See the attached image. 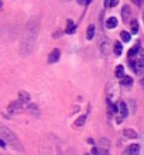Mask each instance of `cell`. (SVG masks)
Returning <instances> with one entry per match:
<instances>
[{"label": "cell", "instance_id": "cell-1", "mask_svg": "<svg viewBox=\"0 0 144 155\" xmlns=\"http://www.w3.org/2000/svg\"><path fill=\"white\" fill-rule=\"evenodd\" d=\"M0 138L3 140L6 144H10V145H12L14 150H17V151H20V152L24 151V148H23L21 143L18 141V138L16 137V134H14L10 128L3 126V124H0Z\"/></svg>", "mask_w": 144, "mask_h": 155}, {"label": "cell", "instance_id": "cell-2", "mask_svg": "<svg viewBox=\"0 0 144 155\" xmlns=\"http://www.w3.org/2000/svg\"><path fill=\"white\" fill-rule=\"evenodd\" d=\"M24 110V107H23V103L18 100V102H13L10 103V106H8V111L10 113H20V111Z\"/></svg>", "mask_w": 144, "mask_h": 155}, {"label": "cell", "instance_id": "cell-3", "mask_svg": "<svg viewBox=\"0 0 144 155\" xmlns=\"http://www.w3.org/2000/svg\"><path fill=\"white\" fill-rule=\"evenodd\" d=\"M59 55H61V52H59V49L55 48L52 51V52L49 54V57H48V62L49 64H54V62H57L58 59H59Z\"/></svg>", "mask_w": 144, "mask_h": 155}, {"label": "cell", "instance_id": "cell-4", "mask_svg": "<svg viewBox=\"0 0 144 155\" xmlns=\"http://www.w3.org/2000/svg\"><path fill=\"white\" fill-rule=\"evenodd\" d=\"M127 155H139L140 154V145L139 144H133L130 147L127 148Z\"/></svg>", "mask_w": 144, "mask_h": 155}, {"label": "cell", "instance_id": "cell-5", "mask_svg": "<svg viewBox=\"0 0 144 155\" xmlns=\"http://www.w3.org/2000/svg\"><path fill=\"white\" fill-rule=\"evenodd\" d=\"M116 25H117V18L116 17H109L106 21V28H109V30L116 28Z\"/></svg>", "mask_w": 144, "mask_h": 155}, {"label": "cell", "instance_id": "cell-6", "mask_svg": "<svg viewBox=\"0 0 144 155\" xmlns=\"http://www.w3.org/2000/svg\"><path fill=\"white\" fill-rule=\"evenodd\" d=\"M119 113L120 116H122V120H123L124 117H127V106H126V103H119Z\"/></svg>", "mask_w": 144, "mask_h": 155}, {"label": "cell", "instance_id": "cell-7", "mask_svg": "<svg viewBox=\"0 0 144 155\" xmlns=\"http://www.w3.org/2000/svg\"><path fill=\"white\" fill-rule=\"evenodd\" d=\"M122 17H123V21L127 23L129 17H130V6H124L123 10H122Z\"/></svg>", "mask_w": 144, "mask_h": 155}, {"label": "cell", "instance_id": "cell-8", "mask_svg": "<svg viewBox=\"0 0 144 155\" xmlns=\"http://www.w3.org/2000/svg\"><path fill=\"white\" fill-rule=\"evenodd\" d=\"M18 96H20V102L21 103L30 102V94L27 93V92H24V90H20V92H18Z\"/></svg>", "mask_w": 144, "mask_h": 155}, {"label": "cell", "instance_id": "cell-9", "mask_svg": "<svg viewBox=\"0 0 144 155\" xmlns=\"http://www.w3.org/2000/svg\"><path fill=\"white\" fill-rule=\"evenodd\" d=\"M115 75H116V78H122L124 76V66L123 65H117L116 66V69H115Z\"/></svg>", "mask_w": 144, "mask_h": 155}, {"label": "cell", "instance_id": "cell-10", "mask_svg": "<svg viewBox=\"0 0 144 155\" xmlns=\"http://www.w3.org/2000/svg\"><path fill=\"white\" fill-rule=\"evenodd\" d=\"M93 35H95V25L91 24L89 27H88V31H86V38L88 40H92L93 38Z\"/></svg>", "mask_w": 144, "mask_h": 155}, {"label": "cell", "instance_id": "cell-11", "mask_svg": "<svg viewBox=\"0 0 144 155\" xmlns=\"http://www.w3.org/2000/svg\"><path fill=\"white\" fill-rule=\"evenodd\" d=\"M133 83V79L130 76H123L120 79V85H124V86H130Z\"/></svg>", "mask_w": 144, "mask_h": 155}, {"label": "cell", "instance_id": "cell-12", "mask_svg": "<svg viewBox=\"0 0 144 155\" xmlns=\"http://www.w3.org/2000/svg\"><path fill=\"white\" fill-rule=\"evenodd\" d=\"M124 135H126V137H129V138H136L137 133L134 130H132V128H126V130H124Z\"/></svg>", "mask_w": 144, "mask_h": 155}, {"label": "cell", "instance_id": "cell-13", "mask_svg": "<svg viewBox=\"0 0 144 155\" xmlns=\"http://www.w3.org/2000/svg\"><path fill=\"white\" fill-rule=\"evenodd\" d=\"M85 121H86V116L83 114V116H81V117H78V120L75 121V126L81 127V126H83V124H85Z\"/></svg>", "mask_w": 144, "mask_h": 155}, {"label": "cell", "instance_id": "cell-14", "mask_svg": "<svg viewBox=\"0 0 144 155\" xmlns=\"http://www.w3.org/2000/svg\"><path fill=\"white\" fill-rule=\"evenodd\" d=\"M122 51H123V47H122V44L117 41L115 44V54L116 55H122Z\"/></svg>", "mask_w": 144, "mask_h": 155}, {"label": "cell", "instance_id": "cell-15", "mask_svg": "<svg viewBox=\"0 0 144 155\" xmlns=\"http://www.w3.org/2000/svg\"><path fill=\"white\" fill-rule=\"evenodd\" d=\"M132 33L133 34L139 33V23H137V20H133L132 21Z\"/></svg>", "mask_w": 144, "mask_h": 155}, {"label": "cell", "instance_id": "cell-16", "mask_svg": "<svg viewBox=\"0 0 144 155\" xmlns=\"http://www.w3.org/2000/svg\"><path fill=\"white\" fill-rule=\"evenodd\" d=\"M120 38H122L124 42H129V41H130V34H129L127 31H122V34H120Z\"/></svg>", "mask_w": 144, "mask_h": 155}, {"label": "cell", "instance_id": "cell-17", "mask_svg": "<svg viewBox=\"0 0 144 155\" xmlns=\"http://www.w3.org/2000/svg\"><path fill=\"white\" fill-rule=\"evenodd\" d=\"M105 4H106L107 7H115V6H117V4H119V2H117V0H106V2H105Z\"/></svg>", "mask_w": 144, "mask_h": 155}, {"label": "cell", "instance_id": "cell-18", "mask_svg": "<svg viewBox=\"0 0 144 155\" xmlns=\"http://www.w3.org/2000/svg\"><path fill=\"white\" fill-rule=\"evenodd\" d=\"M75 31V25H74V23L72 21H68V28H66V33H74Z\"/></svg>", "mask_w": 144, "mask_h": 155}, {"label": "cell", "instance_id": "cell-19", "mask_svg": "<svg viewBox=\"0 0 144 155\" xmlns=\"http://www.w3.org/2000/svg\"><path fill=\"white\" fill-rule=\"evenodd\" d=\"M99 154H100V152H99L98 148H96V147L92 148V155H99Z\"/></svg>", "mask_w": 144, "mask_h": 155}, {"label": "cell", "instance_id": "cell-20", "mask_svg": "<svg viewBox=\"0 0 144 155\" xmlns=\"http://www.w3.org/2000/svg\"><path fill=\"white\" fill-rule=\"evenodd\" d=\"M0 147H6V143H4V141H3V140H2V138H0Z\"/></svg>", "mask_w": 144, "mask_h": 155}, {"label": "cell", "instance_id": "cell-21", "mask_svg": "<svg viewBox=\"0 0 144 155\" xmlns=\"http://www.w3.org/2000/svg\"><path fill=\"white\" fill-rule=\"evenodd\" d=\"M140 85H141V89L144 90V79H141V81H140Z\"/></svg>", "mask_w": 144, "mask_h": 155}, {"label": "cell", "instance_id": "cell-22", "mask_svg": "<svg viewBox=\"0 0 144 155\" xmlns=\"http://www.w3.org/2000/svg\"><path fill=\"white\" fill-rule=\"evenodd\" d=\"M2 6H3V3H2V2H0V7H2Z\"/></svg>", "mask_w": 144, "mask_h": 155}, {"label": "cell", "instance_id": "cell-23", "mask_svg": "<svg viewBox=\"0 0 144 155\" xmlns=\"http://www.w3.org/2000/svg\"><path fill=\"white\" fill-rule=\"evenodd\" d=\"M83 155H91V154H88V152H86V154H83Z\"/></svg>", "mask_w": 144, "mask_h": 155}, {"label": "cell", "instance_id": "cell-24", "mask_svg": "<svg viewBox=\"0 0 144 155\" xmlns=\"http://www.w3.org/2000/svg\"><path fill=\"white\" fill-rule=\"evenodd\" d=\"M103 155H107V152H105V154H103Z\"/></svg>", "mask_w": 144, "mask_h": 155}, {"label": "cell", "instance_id": "cell-25", "mask_svg": "<svg viewBox=\"0 0 144 155\" xmlns=\"http://www.w3.org/2000/svg\"><path fill=\"white\" fill-rule=\"evenodd\" d=\"M143 18H144V17H143Z\"/></svg>", "mask_w": 144, "mask_h": 155}]
</instances>
